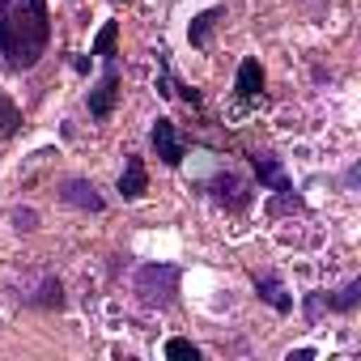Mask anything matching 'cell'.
Returning <instances> with one entry per match:
<instances>
[{
    "instance_id": "cell-1",
    "label": "cell",
    "mask_w": 361,
    "mask_h": 361,
    "mask_svg": "<svg viewBox=\"0 0 361 361\" xmlns=\"http://www.w3.org/2000/svg\"><path fill=\"white\" fill-rule=\"evenodd\" d=\"M51 39L47 0H0V56L9 68L26 73L43 60Z\"/></svg>"
},
{
    "instance_id": "cell-2",
    "label": "cell",
    "mask_w": 361,
    "mask_h": 361,
    "mask_svg": "<svg viewBox=\"0 0 361 361\" xmlns=\"http://www.w3.org/2000/svg\"><path fill=\"white\" fill-rule=\"evenodd\" d=\"M174 285H178V268H170V264H149L136 276V289H140V298L149 306H166L170 293H174Z\"/></svg>"
},
{
    "instance_id": "cell-3",
    "label": "cell",
    "mask_w": 361,
    "mask_h": 361,
    "mask_svg": "<svg viewBox=\"0 0 361 361\" xmlns=\"http://www.w3.org/2000/svg\"><path fill=\"white\" fill-rule=\"evenodd\" d=\"M115 98H119V64L106 60V73H102L98 90L90 94V115H94V119H106V115L115 111Z\"/></svg>"
},
{
    "instance_id": "cell-4",
    "label": "cell",
    "mask_w": 361,
    "mask_h": 361,
    "mask_svg": "<svg viewBox=\"0 0 361 361\" xmlns=\"http://www.w3.org/2000/svg\"><path fill=\"white\" fill-rule=\"evenodd\" d=\"M149 140H153V153H157L166 166H178V161H183V140H178V132H174L170 119H157L153 132H149Z\"/></svg>"
},
{
    "instance_id": "cell-5",
    "label": "cell",
    "mask_w": 361,
    "mask_h": 361,
    "mask_svg": "<svg viewBox=\"0 0 361 361\" xmlns=\"http://www.w3.org/2000/svg\"><path fill=\"white\" fill-rule=\"evenodd\" d=\"M251 166H255V174H259V183H264V188H272L276 196H293L289 174L281 170V161H276L272 153H251Z\"/></svg>"
},
{
    "instance_id": "cell-6",
    "label": "cell",
    "mask_w": 361,
    "mask_h": 361,
    "mask_svg": "<svg viewBox=\"0 0 361 361\" xmlns=\"http://www.w3.org/2000/svg\"><path fill=\"white\" fill-rule=\"evenodd\" d=\"M145 192H149L145 161H140L136 153H128V161H123V174H119V196H123V200H140Z\"/></svg>"
},
{
    "instance_id": "cell-7",
    "label": "cell",
    "mask_w": 361,
    "mask_h": 361,
    "mask_svg": "<svg viewBox=\"0 0 361 361\" xmlns=\"http://www.w3.org/2000/svg\"><path fill=\"white\" fill-rule=\"evenodd\" d=\"M234 90H238V98H255V94L264 90V68H259V60H255V56H247V60L238 64Z\"/></svg>"
},
{
    "instance_id": "cell-8",
    "label": "cell",
    "mask_w": 361,
    "mask_h": 361,
    "mask_svg": "<svg viewBox=\"0 0 361 361\" xmlns=\"http://www.w3.org/2000/svg\"><path fill=\"white\" fill-rule=\"evenodd\" d=\"M64 200L77 204V209H90V213H102V196L94 183H85V178H73V183H64Z\"/></svg>"
},
{
    "instance_id": "cell-9",
    "label": "cell",
    "mask_w": 361,
    "mask_h": 361,
    "mask_svg": "<svg viewBox=\"0 0 361 361\" xmlns=\"http://www.w3.org/2000/svg\"><path fill=\"white\" fill-rule=\"evenodd\" d=\"M209 188H213V196H217L221 204H230V209H247V200H251V196H247V188L238 183L234 174H221V178H213Z\"/></svg>"
},
{
    "instance_id": "cell-10",
    "label": "cell",
    "mask_w": 361,
    "mask_h": 361,
    "mask_svg": "<svg viewBox=\"0 0 361 361\" xmlns=\"http://www.w3.org/2000/svg\"><path fill=\"white\" fill-rule=\"evenodd\" d=\"M255 293H259L272 310H281V314H289V310H293V298L281 289V281H276V276H255Z\"/></svg>"
},
{
    "instance_id": "cell-11",
    "label": "cell",
    "mask_w": 361,
    "mask_h": 361,
    "mask_svg": "<svg viewBox=\"0 0 361 361\" xmlns=\"http://www.w3.org/2000/svg\"><path fill=\"white\" fill-rule=\"evenodd\" d=\"M221 18H226V9H204V13H196V18H192V26H188L192 47H204V43H209V30H213Z\"/></svg>"
},
{
    "instance_id": "cell-12",
    "label": "cell",
    "mask_w": 361,
    "mask_h": 361,
    "mask_svg": "<svg viewBox=\"0 0 361 361\" xmlns=\"http://www.w3.org/2000/svg\"><path fill=\"white\" fill-rule=\"evenodd\" d=\"M115 43H119V22H102V30H98V39H94V56L115 60Z\"/></svg>"
},
{
    "instance_id": "cell-13",
    "label": "cell",
    "mask_w": 361,
    "mask_h": 361,
    "mask_svg": "<svg viewBox=\"0 0 361 361\" xmlns=\"http://www.w3.org/2000/svg\"><path fill=\"white\" fill-rule=\"evenodd\" d=\"M18 123H22V111H18V102L0 94V136H13V132H18Z\"/></svg>"
},
{
    "instance_id": "cell-14",
    "label": "cell",
    "mask_w": 361,
    "mask_h": 361,
    "mask_svg": "<svg viewBox=\"0 0 361 361\" xmlns=\"http://www.w3.org/2000/svg\"><path fill=\"white\" fill-rule=\"evenodd\" d=\"M166 357L170 361H200V348L183 336H174V340H166Z\"/></svg>"
},
{
    "instance_id": "cell-15",
    "label": "cell",
    "mask_w": 361,
    "mask_h": 361,
    "mask_svg": "<svg viewBox=\"0 0 361 361\" xmlns=\"http://www.w3.org/2000/svg\"><path fill=\"white\" fill-rule=\"evenodd\" d=\"M357 298H361V281H348V285L340 289V298H327V310H353Z\"/></svg>"
},
{
    "instance_id": "cell-16",
    "label": "cell",
    "mask_w": 361,
    "mask_h": 361,
    "mask_svg": "<svg viewBox=\"0 0 361 361\" xmlns=\"http://www.w3.org/2000/svg\"><path fill=\"white\" fill-rule=\"evenodd\" d=\"M39 302H43V306H56V310H60V306H64V293H60V281H47V285H43V298H39Z\"/></svg>"
},
{
    "instance_id": "cell-17",
    "label": "cell",
    "mask_w": 361,
    "mask_h": 361,
    "mask_svg": "<svg viewBox=\"0 0 361 361\" xmlns=\"http://www.w3.org/2000/svg\"><path fill=\"white\" fill-rule=\"evenodd\" d=\"M115 5H128V0H115Z\"/></svg>"
}]
</instances>
